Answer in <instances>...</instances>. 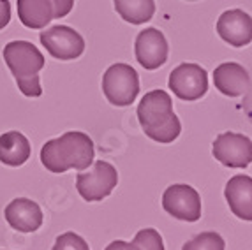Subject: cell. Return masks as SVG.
I'll use <instances>...</instances> for the list:
<instances>
[{
  "instance_id": "cell-10",
  "label": "cell",
  "mask_w": 252,
  "mask_h": 250,
  "mask_svg": "<svg viewBox=\"0 0 252 250\" xmlns=\"http://www.w3.org/2000/svg\"><path fill=\"white\" fill-rule=\"evenodd\" d=\"M136 60L147 71H156L168 60L169 46L164 33L157 29H145L138 33L134 42Z\"/></svg>"
},
{
  "instance_id": "cell-19",
  "label": "cell",
  "mask_w": 252,
  "mask_h": 250,
  "mask_svg": "<svg viewBox=\"0 0 252 250\" xmlns=\"http://www.w3.org/2000/svg\"><path fill=\"white\" fill-rule=\"evenodd\" d=\"M132 242L141 250H166L162 236L159 234V231L152 229V227H145V229L138 231Z\"/></svg>"
},
{
  "instance_id": "cell-7",
  "label": "cell",
  "mask_w": 252,
  "mask_h": 250,
  "mask_svg": "<svg viewBox=\"0 0 252 250\" xmlns=\"http://www.w3.org/2000/svg\"><path fill=\"white\" fill-rule=\"evenodd\" d=\"M39 39L48 53L57 60H76L85 51V39L81 37V33L67 25L42 30Z\"/></svg>"
},
{
  "instance_id": "cell-18",
  "label": "cell",
  "mask_w": 252,
  "mask_h": 250,
  "mask_svg": "<svg viewBox=\"0 0 252 250\" xmlns=\"http://www.w3.org/2000/svg\"><path fill=\"white\" fill-rule=\"evenodd\" d=\"M226 242L219 233L214 231H206L198 236H194L190 242H187L182 250H224Z\"/></svg>"
},
{
  "instance_id": "cell-3",
  "label": "cell",
  "mask_w": 252,
  "mask_h": 250,
  "mask_svg": "<svg viewBox=\"0 0 252 250\" xmlns=\"http://www.w3.org/2000/svg\"><path fill=\"white\" fill-rule=\"evenodd\" d=\"M4 62L16 79L20 92L25 97H41L42 87L39 72L44 69V57L29 41H11L2 51Z\"/></svg>"
},
{
  "instance_id": "cell-9",
  "label": "cell",
  "mask_w": 252,
  "mask_h": 250,
  "mask_svg": "<svg viewBox=\"0 0 252 250\" xmlns=\"http://www.w3.org/2000/svg\"><path fill=\"white\" fill-rule=\"evenodd\" d=\"M169 88L182 100H198L208 92V74L198 63H180L169 74Z\"/></svg>"
},
{
  "instance_id": "cell-12",
  "label": "cell",
  "mask_w": 252,
  "mask_h": 250,
  "mask_svg": "<svg viewBox=\"0 0 252 250\" xmlns=\"http://www.w3.org/2000/svg\"><path fill=\"white\" fill-rule=\"evenodd\" d=\"M4 217L7 224L20 233H35L42 225L41 206L27 197L11 201L4 210Z\"/></svg>"
},
{
  "instance_id": "cell-5",
  "label": "cell",
  "mask_w": 252,
  "mask_h": 250,
  "mask_svg": "<svg viewBox=\"0 0 252 250\" xmlns=\"http://www.w3.org/2000/svg\"><path fill=\"white\" fill-rule=\"evenodd\" d=\"M118 185V173L113 164L106 160H95L92 167H87L76 176V188L80 196L89 203L102 201Z\"/></svg>"
},
{
  "instance_id": "cell-8",
  "label": "cell",
  "mask_w": 252,
  "mask_h": 250,
  "mask_svg": "<svg viewBox=\"0 0 252 250\" xmlns=\"http://www.w3.org/2000/svg\"><path fill=\"white\" fill-rule=\"evenodd\" d=\"M212 154L226 167L244 169L252 162V139L240 132H222L215 138Z\"/></svg>"
},
{
  "instance_id": "cell-23",
  "label": "cell",
  "mask_w": 252,
  "mask_h": 250,
  "mask_svg": "<svg viewBox=\"0 0 252 250\" xmlns=\"http://www.w3.org/2000/svg\"><path fill=\"white\" fill-rule=\"evenodd\" d=\"M104 250H141L134 242H122V240H115L111 242Z\"/></svg>"
},
{
  "instance_id": "cell-13",
  "label": "cell",
  "mask_w": 252,
  "mask_h": 250,
  "mask_svg": "<svg viewBox=\"0 0 252 250\" xmlns=\"http://www.w3.org/2000/svg\"><path fill=\"white\" fill-rule=\"evenodd\" d=\"M214 85L224 95L240 97L251 87V76L244 65H240L236 62H226L215 67Z\"/></svg>"
},
{
  "instance_id": "cell-22",
  "label": "cell",
  "mask_w": 252,
  "mask_h": 250,
  "mask_svg": "<svg viewBox=\"0 0 252 250\" xmlns=\"http://www.w3.org/2000/svg\"><path fill=\"white\" fill-rule=\"evenodd\" d=\"M11 21V4L9 0H0V30L5 29Z\"/></svg>"
},
{
  "instance_id": "cell-24",
  "label": "cell",
  "mask_w": 252,
  "mask_h": 250,
  "mask_svg": "<svg viewBox=\"0 0 252 250\" xmlns=\"http://www.w3.org/2000/svg\"><path fill=\"white\" fill-rule=\"evenodd\" d=\"M187 2H194V0H187Z\"/></svg>"
},
{
  "instance_id": "cell-4",
  "label": "cell",
  "mask_w": 252,
  "mask_h": 250,
  "mask_svg": "<svg viewBox=\"0 0 252 250\" xmlns=\"http://www.w3.org/2000/svg\"><path fill=\"white\" fill-rule=\"evenodd\" d=\"M102 92L109 104L126 108L139 94V76L129 63H113L102 76Z\"/></svg>"
},
{
  "instance_id": "cell-11",
  "label": "cell",
  "mask_w": 252,
  "mask_h": 250,
  "mask_svg": "<svg viewBox=\"0 0 252 250\" xmlns=\"http://www.w3.org/2000/svg\"><path fill=\"white\" fill-rule=\"evenodd\" d=\"M217 33L235 48L247 46L252 42V18L242 9L224 11L217 20Z\"/></svg>"
},
{
  "instance_id": "cell-21",
  "label": "cell",
  "mask_w": 252,
  "mask_h": 250,
  "mask_svg": "<svg viewBox=\"0 0 252 250\" xmlns=\"http://www.w3.org/2000/svg\"><path fill=\"white\" fill-rule=\"evenodd\" d=\"M53 5V18L67 16L74 7V0H51Z\"/></svg>"
},
{
  "instance_id": "cell-16",
  "label": "cell",
  "mask_w": 252,
  "mask_h": 250,
  "mask_svg": "<svg viewBox=\"0 0 252 250\" xmlns=\"http://www.w3.org/2000/svg\"><path fill=\"white\" fill-rule=\"evenodd\" d=\"M18 18L27 29L41 30L50 25L53 20V5L51 0H18Z\"/></svg>"
},
{
  "instance_id": "cell-14",
  "label": "cell",
  "mask_w": 252,
  "mask_h": 250,
  "mask_svg": "<svg viewBox=\"0 0 252 250\" xmlns=\"http://www.w3.org/2000/svg\"><path fill=\"white\" fill-rule=\"evenodd\" d=\"M224 197L231 213L242 220L252 222V178L247 175H235L224 188Z\"/></svg>"
},
{
  "instance_id": "cell-20",
  "label": "cell",
  "mask_w": 252,
  "mask_h": 250,
  "mask_svg": "<svg viewBox=\"0 0 252 250\" xmlns=\"http://www.w3.org/2000/svg\"><path fill=\"white\" fill-rule=\"evenodd\" d=\"M51 250H90V247L80 234L67 231L55 240V245Z\"/></svg>"
},
{
  "instance_id": "cell-15",
  "label": "cell",
  "mask_w": 252,
  "mask_h": 250,
  "mask_svg": "<svg viewBox=\"0 0 252 250\" xmlns=\"http://www.w3.org/2000/svg\"><path fill=\"white\" fill-rule=\"evenodd\" d=\"M32 146L27 136L18 130H7L0 136V162L5 166H23L30 158Z\"/></svg>"
},
{
  "instance_id": "cell-6",
  "label": "cell",
  "mask_w": 252,
  "mask_h": 250,
  "mask_svg": "<svg viewBox=\"0 0 252 250\" xmlns=\"http://www.w3.org/2000/svg\"><path fill=\"white\" fill-rule=\"evenodd\" d=\"M162 208L178 220L198 222L201 219V197L190 185H169L162 194Z\"/></svg>"
},
{
  "instance_id": "cell-1",
  "label": "cell",
  "mask_w": 252,
  "mask_h": 250,
  "mask_svg": "<svg viewBox=\"0 0 252 250\" xmlns=\"http://www.w3.org/2000/svg\"><path fill=\"white\" fill-rule=\"evenodd\" d=\"M95 146L89 134L69 130L60 138L50 139L41 148V162L51 173H65L69 169L83 171L92 166Z\"/></svg>"
},
{
  "instance_id": "cell-2",
  "label": "cell",
  "mask_w": 252,
  "mask_h": 250,
  "mask_svg": "<svg viewBox=\"0 0 252 250\" xmlns=\"http://www.w3.org/2000/svg\"><path fill=\"white\" fill-rule=\"evenodd\" d=\"M138 120L143 132L157 143H173L180 136L182 124L173 111V100L166 90H152L145 94L138 106Z\"/></svg>"
},
{
  "instance_id": "cell-17",
  "label": "cell",
  "mask_w": 252,
  "mask_h": 250,
  "mask_svg": "<svg viewBox=\"0 0 252 250\" xmlns=\"http://www.w3.org/2000/svg\"><path fill=\"white\" fill-rule=\"evenodd\" d=\"M118 16L130 25H143L156 14L154 0H113Z\"/></svg>"
}]
</instances>
